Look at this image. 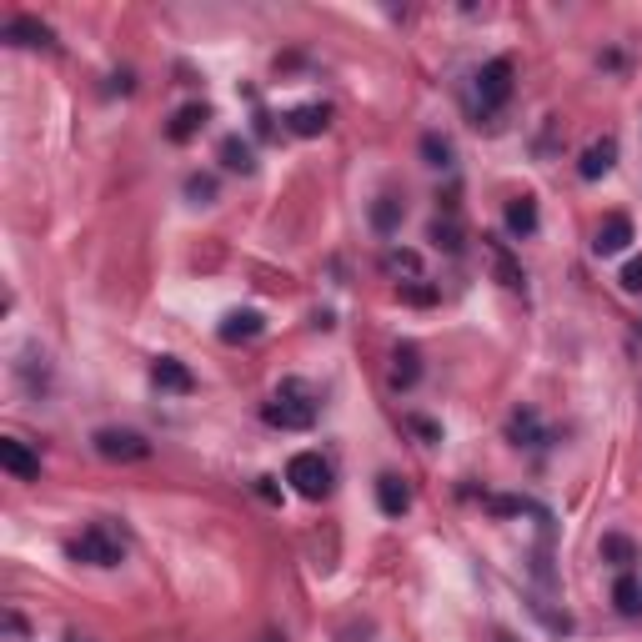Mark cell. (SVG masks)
Returning <instances> with one entry per match:
<instances>
[{
    "mask_svg": "<svg viewBox=\"0 0 642 642\" xmlns=\"http://www.w3.org/2000/svg\"><path fill=\"white\" fill-rule=\"evenodd\" d=\"M627 246H632V216H622V211L602 216V226H597V236H592V251H597V256H622Z\"/></svg>",
    "mask_w": 642,
    "mask_h": 642,
    "instance_id": "8992f818",
    "label": "cell"
},
{
    "mask_svg": "<svg viewBox=\"0 0 642 642\" xmlns=\"http://www.w3.org/2000/svg\"><path fill=\"white\" fill-rule=\"evenodd\" d=\"M432 246H442L447 256L462 251V226H457V216H447V221L437 216V221H432Z\"/></svg>",
    "mask_w": 642,
    "mask_h": 642,
    "instance_id": "7402d4cb",
    "label": "cell"
},
{
    "mask_svg": "<svg viewBox=\"0 0 642 642\" xmlns=\"http://www.w3.org/2000/svg\"><path fill=\"white\" fill-rule=\"evenodd\" d=\"M372 226H377V231H397V226H402V201H397V196H382V201L372 206Z\"/></svg>",
    "mask_w": 642,
    "mask_h": 642,
    "instance_id": "484cf974",
    "label": "cell"
},
{
    "mask_svg": "<svg viewBox=\"0 0 642 642\" xmlns=\"http://www.w3.org/2000/svg\"><path fill=\"white\" fill-rule=\"evenodd\" d=\"M286 482L306 497V502H321V497H332V462L321 457V452H296L286 462Z\"/></svg>",
    "mask_w": 642,
    "mask_h": 642,
    "instance_id": "3957f363",
    "label": "cell"
},
{
    "mask_svg": "<svg viewBox=\"0 0 642 642\" xmlns=\"http://www.w3.org/2000/svg\"><path fill=\"white\" fill-rule=\"evenodd\" d=\"M507 231L512 236H532L537 231V201L532 196H512L507 201Z\"/></svg>",
    "mask_w": 642,
    "mask_h": 642,
    "instance_id": "ac0fdd59",
    "label": "cell"
},
{
    "mask_svg": "<svg viewBox=\"0 0 642 642\" xmlns=\"http://www.w3.org/2000/svg\"><path fill=\"white\" fill-rule=\"evenodd\" d=\"M602 557H607V562H617V567H632V562H637V547H632V537L607 532V537H602Z\"/></svg>",
    "mask_w": 642,
    "mask_h": 642,
    "instance_id": "603a6c76",
    "label": "cell"
},
{
    "mask_svg": "<svg viewBox=\"0 0 642 642\" xmlns=\"http://www.w3.org/2000/svg\"><path fill=\"white\" fill-rule=\"evenodd\" d=\"M151 382H156L161 392H176V397L196 392V377H191V367H186V362H176V357H156V362H151Z\"/></svg>",
    "mask_w": 642,
    "mask_h": 642,
    "instance_id": "9c48e42d",
    "label": "cell"
},
{
    "mask_svg": "<svg viewBox=\"0 0 642 642\" xmlns=\"http://www.w3.org/2000/svg\"><path fill=\"white\" fill-rule=\"evenodd\" d=\"M6 41H11V46H56L51 26H41L36 16H16V21H6Z\"/></svg>",
    "mask_w": 642,
    "mask_h": 642,
    "instance_id": "5bb4252c",
    "label": "cell"
},
{
    "mask_svg": "<svg viewBox=\"0 0 642 642\" xmlns=\"http://www.w3.org/2000/svg\"><path fill=\"white\" fill-rule=\"evenodd\" d=\"M96 452L106 462H146L151 457V442L141 432H126V427H101L96 432Z\"/></svg>",
    "mask_w": 642,
    "mask_h": 642,
    "instance_id": "5b68a950",
    "label": "cell"
},
{
    "mask_svg": "<svg viewBox=\"0 0 642 642\" xmlns=\"http://www.w3.org/2000/svg\"><path fill=\"white\" fill-rule=\"evenodd\" d=\"M507 437H512L517 447H542V442H547V427H542V417H537L532 407H517V412L507 417Z\"/></svg>",
    "mask_w": 642,
    "mask_h": 642,
    "instance_id": "4fadbf2b",
    "label": "cell"
},
{
    "mask_svg": "<svg viewBox=\"0 0 642 642\" xmlns=\"http://www.w3.org/2000/svg\"><path fill=\"white\" fill-rule=\"evenodd\" d=\"M622 291H632V296H642V256H632V261L622 266Z\"/></svg>",
    "mask_w": 642,
    "mask_h": 642,
    "instance_id": "4316f807",
    "label": "cell"
},
{
    "mask_svg": "<svg viewBox=\"0 0 642 642\" xmlns=\"http://www.w3.org/2000/svg\"><path fill=\"white\" fill-rule=\"evenodd\" d=\"M66 642H86V637H81V632H71V637H66Z\"/></svg>",
    "mask_w": 642,
    "mask_h": 642,
    "instance_id": "4dcf8cb0",
    "label": "cell"
},
{
    "mask_svg": "<svg viewBox=\"0 0 642 642\" xmlns=\"http://www.w3.org/2000/svg\"><path fill=\"white\" fill-rule=\"evenodd\" d=\"M407 427H412L417 437H427V442H442V427H437V422H427V417H407Z\"/></svg>",
    "mask_w": 642,
    "mask_h": 642,
    "instance_id": "83f0119b",
    "label": "cell"
},
{
    "mask_svg": "<svg viewBox=\"0 0 642 642\" xmlns=\"http://www.w3.org/2000/svg\"><path fill=\"white\" fill-rule=\"evenodd\" d=\"M0 467H6L11 477H21V482H36L41 477V457L26 442H16V437H0Z\"/></svg>",
    "mask_w": 642,
    "mask_h": 642,
    "instance_id": "52a82bcc",
    "label": "cell"
},
{
    "mask_svg": "<svg viewBox=\"0 0 642 642\" xmlns=\"http://www.w3.org/2000/svg\"><path fill=\"white\" fill-rule=\"evenodd\" d=\"M66 552H71L76 562H86V567H121V562H126V537H121L111 522H96V527H86L81 537H71Z\"/></svg>",
    "mask_w": 642,
    "mask_h": 642,
    "instance_id": "7a4b0ae2",
    "label": "cell"
},
{
    "mask_svg": "<svg viewBox=\"0 0 642 642\" xmlns=\"http://www.w3.org/2000/svg\"><path fill=\"white\" fill-rule=\"evenodd\" d=\"M612 166H617V141H612V136H602V141H592V146L582 151L577 176H582V181H602Z\"/></svg>",
    "mask_w": 642,
    "mask_h": 642,
    "instance_id": "30bf717a",
    "label": "cell"
},
{
    "mask_svg": "<svg viewBox=\"0 0 642 642\" xmlns=\"http://www.w3.org/2000/svg\"><path fill=\"white\" fill-rule=\"evenodd\" d=\"M377 507H382L387 517H402V512L412 507V487H407L402 477H392V472L377 477Z\"/></svg>",
    "mask_w": 642,
    "mask_h": 642,
    "instance_id": "2e32d148",
    "label": "cell"
},
{
    "mask_svg": "<svg viewBox=\"0 0 642 642\" xmlns=\"http://www.w3.org/2000/svg\"><path fill=\"white\" fill-rule=\"evenodd\" d=\"M612 602H617V612L637 617V612H642V582H637L632 572H622V577H617V587H612Z\"/></svg>",
    "mask_w": 642,
    "mask_h": 642,
    "instance_id": "ffe728a7",
    "label": "cell"
},
{
    "mask_svg": "<svg viewBox=\"0 0 642 642\" xmlns=\"http://www.w3.org/2000/svg\"><path fill=\"white\" fill-rule=\"evenodd\" d=\"M266 332V316L261 311H231L221 327H216V337L226 342V347H241V342H256Z\"/></svg>",
    "mask_w": 642,
    "mask_h": 642,
    "instance_id": "ba28073f",
    "label": "cell"
},
{
    "mask_svg": "<svg viewBox=\"0 0 642 642\" xmlns=\"http://www.w3.org/2000/svg\"><path fill=\"white\" fill-rule=\"evenodd\" d=\"M417 377H422V352H417L412 342H402V347L392 352V392H412Z\"/></svg>",
    "mask_w": 642,
    "mask_h": 642,
    "instance_id": "7c38bea8",
    "label": "cell"
},
{
    "mask_svg": "<svg viewBox=\"0 0 642 642\" xmlns=\"http://www.w3.org/2000/svg\"><path fill=\"white\" fill-rule=\"evenodd\" d=\"M221 161H226V171H241V176L256 171V151H251V141H241V136H226V141H221Z\"/></svg>",
    "mask_w": 642,
    "mask_h": 642,
    "instance_id": "d6986e66",
    "label": "cell"
},
{
    "mask_svg": "<svg viewBox=\"0 0 642 642\" xmlns=\"http://www.w3.org/2000/svg\"><path fill=\"white\" fill-rule=\"evenodd\" d=\"M186 201H196V206H211V201H216V176H206V171H191V176H186Z\"/></svg>",
    "mask_w": 642,
    "mask_h": 642,
    "instance_id": "d4e9b609",
    "label": "cell"
},
{
    "mask_svg": "<svg viewBox=\"0 0 642 642\" xmlns=\"http://www.w3.org/2000/svg\"><path fill=\"white\" fill-rule=\"evenodd\" d=\"M261 417H266V427L306 432V427L316 422V397H311V387H306V382H281V387H276V397L261 407Z\"/></svg>",
    "mask_w": 642,
    "mask_h": 642,
    "instance_id": "6da1fadb",
    "label": "cell"
},
{
    "mask_svg": "<svg viewBox=\"0 0 642 642\" xmlns=\"http://www.w3.org/2000/svg\"><path fill=\"white\" fill-rule=\"evenodd\" d=\"M206 121H211V106H181V111L171 116V126H166V141H176V146H181V141H191Z\"/></svg>",
    "mask_w": 642,
    "mask_h": 642,
    "instance_id": "e0dca14e",
    "label": "cell"
},
{
    "mask_svg": "<svg viewBox=\"0 0 642 642\" xmlns=\"http://www.w3.org/2000/svg\"><path fill=\"white\" fill-rule=\"evenodd\" d=\"M487 507H492V512H502V517H507V512H527V502H522V497H492Z\"/></svg>",
    "mask_w": 642,
    "mask_h": 642,
    "instance_id": "f1b7e54d",
    "label": "cell"
},
{
    "mask_svg": "<svg viewBox=\"0 0 642 642\" xmlns=\"http://www.w3.org/2000/svg\"><path fill=\"white\" fill-rule=\"evenodd\" d=\"M482 251L492 256V266H497V276H502V286H512V291H522L527 286V276H522V266L512 261V251L497 241V236H482Z\"/></svg>",
    "mask_w": 642,
    "mask_h": 642,
    "instance_id": "9a60e30c",
    "label": "cell"
},
{
    "mask_svg": "<svg viewBox=\"0 0 642 642\" xmlns=\"http://www.w3.org/2000/svg\"><path fill=\"white\" fill-rule=\"evenodd\" d=\"M256 492H261L266 502H276V482H271V477H261V482H256Z\"/></svg>",
    "mask_w": 642,
    "mask_h": 642,
    "instance_id": "f546056e",
    "label": "cell"
},
{
    "mask_svg": "<svg viewBox=\"0 0 642 642\" xmlns=\"http://www.w3.org/2000/svg\"><path fill=\"white\" fill-rule=\"evenodd\" d=\"M512 61L507 56H497V61H487L482 71H477V106L482 111H497V106H507V96H512Z\"/></svg>",
    "mask_w": 642,
    "mask_h": 642,
    "instance_id": "277c9868",
    "label": "cell"
},
{
    "mask_svg": "<svg viewBox=\"0 0 642 642\" xmlns=\"http://www.w3.org/2000/svg\"><path fill=\"white\" fill-rule=\"evenodd\" d=\"M286 126H291L296 136H321V131L332 126V106H321V101H306V106L286 111Z\"/></svg>",
    "mask_w": 642,
    "mask_h": 642,
    "instance_id": "8fae6325",
    "label": "cell"
},
{
    "mask_svg": "<svg viewBox=\"0 0 642 642\" xmlns=\"http://www.w3.org/2000/svg\"><path fill=\"white\" fill-rule=\"evenodd\" d=\"M382 266H387L392 276H412V281L422 276V256H417V251H407V246H392V251L382 256Z\"/></svg>",
    "mask_w": 642,
    "mask_h": 642,
    "instance_id": "44dd1931",
    "label": "cell"
},
{
    "mask_svg": "<svg viewBox=\"0 0 642 642\" xmlns=\"http://www.w3.org/2000/svg\"><path fill=\"white\" fill-rule=\"evenodd\" d=\"M422 156H427V166H442V171H447V166H452V141H447L442 131H427V136H422Z\"/></svg>",
    "mask_w": 642,
    "mask_h": 642,
    "instance_id": "cb8c5ba5",
    "label": "cell"
}]
</instances>
